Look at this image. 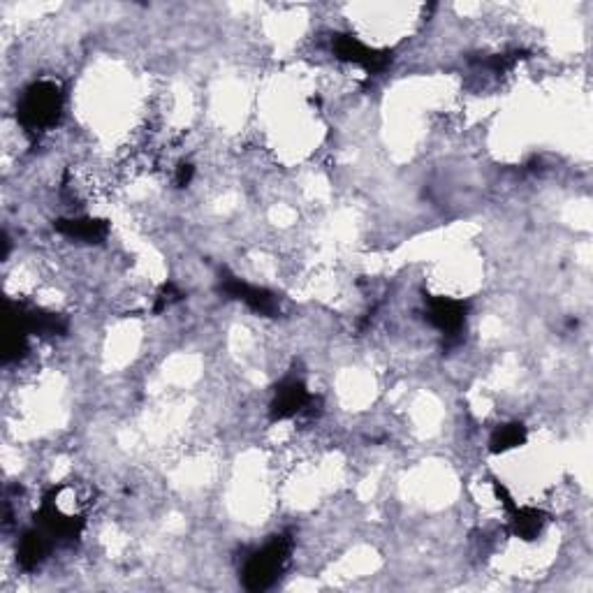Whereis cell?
<instances>
[{
    "mask_svg": "<svg viewBox=\"0 0 593 593\" xmlns=\"http://www.w3.org/2000/svg\"><path fill=\"white\" fill-rule=\"evenodd\" d=\"M63 112V93L56 82H35L21 95L17 121L26 133H42L56 126Z\"/></svg>",
    "mask_w": 593,
    "mask_h": 593,
    "instance_id": "1",
    "label": "cell"
},
{
    "mask_svg": "<svg viewBox=\"0 0 593 593\" xmlns=\"http://www.w3.org/2000/svg\"><path fill=\"white\" fill-rule=\"evenodd\" d=\"M292 543L288 536H276L269 543L248 556L244 566V587L248 591H265L281 577L288 566Z\"/></svg>",
    "mask_w": 593,
    "mask_h": 593,
    "instance_id": "2",
    "label": "cell"
},
{
    "mask_svg": "<svg viewBox=\"0 0 593 593\" xmlns=\"http://www.w3.org/2000/svg\"><path fill=\"white\" fill-rule=\"evenodd\" d=\"M332 51L336 58L341 61L360 65L369 75H378L383 72L387 65L392 63V54L387 49H373L369 45H364L362 40H357L355 35L348 33H339L332 38Z\"/></svg>",
    "mask_w": 593,
    "mask_h": 593,
    "instance_id": "3",
    "label": "cell"
},
{
    "mask_svg": "<svg viewBox=\"0 0 593 593\" xmlns=\"http://www.w3.org/2000/svg\"><path fill=\"white\" fill-rule=\"evenodd\" d=\"M221 290L225 295L232 299H239L244 302L248 309L260 313V316L274 318L278 313V302L274 292H269L265 288H258V285H251L246 281H241L237 276H225L221 278Z\"/></svg>",
    "mask_w": 593,
    "mask_h": 593,
    "instance_id": "4",
    "label": "cell"
},
{
    "mask_svg": "<svg viewBox=\"0 0 593 593\" xmlns=\"http://www.w3.org/2000/svg\"><path fill=\"white\" fill-rule=\"evenodd\" d=\"M311 401L313 397L309 394V390H306L302 380L288 378L278 385L272 408H269V415H272L274 422L288 420V417H295L302 411H306V408L311 406Z\"/></svg>",
    "mask_w": 593,
    "mask_h": 593,
    "instance_id": "5",
    "label": "cell"
},
{
    "mask_svg": "<svg viewBox=\"0 0 593 593\" xmlns=\"http://www.w3.org/2000/svg\"><path fill=\"white\" fill-rule=\"evenodd\" d=\"M468 306L461 299L431 297L427 302V320L445 336H457L466 322Z\"/></svg>",
    "mask_w": 593,
    "mask_h": 593,
    "instance_id": "6",
    "label": "cell"
},
{
    "mask_svg": "<svg viewBox=\"0 0 593 593\" xmlns=\"http://www.w3.org/2000/svg\"><path fill=\"white\" fill-rule=\"evenodd\" d=\"M54 228L65 237L86 241V244H100L109 232V223L102 218H61Z\"/></svg>",
    "mask_w": 593,
    "mask_h": 593,
    "instance_id": "7",
    "label": "cell"
},
{
    "mask_svg": "<svg viewBox=\"0 0 593 593\" xmlns=\"http://www.w3.org/2000/svg\"><path fill=\"white\" fill-rule=\"evenodd\" d=\"M510 517V531L515 533V538L522 540H536L540 533H543L547 524V515L540 508H533V505H515V508L508 510Z\"/></svg>",
    "mask_w": 593,
    "mask_h": 593,
    "instance_id": "8",
    "label": "cell"
},
{
    "mask_svg": "<svg viewBox=\"0 0 593 593\" xmlns=\"http://www.w3.org/2000/svg\"><path fill=\"white\" fill-rule=\"evenodd\" d=\"M19 563L24 570H35L49 554V536L42 529H33L24 533L19 543Z\"/></svg>",
    "mask_w": 593,
    "mask_h": 593,
    "instance_id": "9",
    "label": "cell"
},
{
    "mask_svg": "<svg viewBox=\"0 0 593 593\" xmlns=\"http://www.w3.org/2000/svg\"><path fill=\"white\" fill-rule=\"evenodd\" d=\"M526 443V427L524 424H501V427H496V431L492 434V441H489V450L494 452V455H501V452H508V450H515L519 445Z\"/></svg>",
    "mask_w": 593,
    "mask_h": 593,
    "instance_id": "10",
    "label": "cell"
},
{
    "mask_svg": "<svg viewBox=\"0 0 593 593\" xmlns=\"http://www.w3.org/2000/svg\"><path fill=\"white\" fill-rule=\"evenodd\" d=\"M193 174H195V167L193 165H190V163H181L177 167V177H174V181H177L179 188H183V186H188L190 181H193Z\"/></svg>",
    "mask_w": 593,
    "mask_h": 593,
    "instance_id": "11",
    "label": "cell"
}]
</instances>
